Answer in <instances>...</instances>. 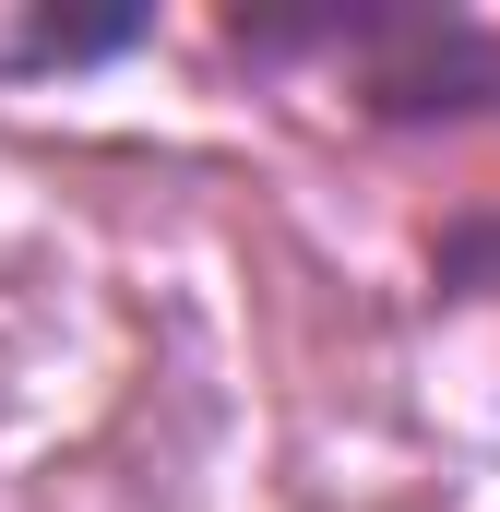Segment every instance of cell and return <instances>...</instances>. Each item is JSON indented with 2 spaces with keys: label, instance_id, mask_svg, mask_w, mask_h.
<instances>
[{
  "label": "cell",
  "instance_id": "1",
  "mask_svg": "<svg viewBox=\"0 0 500 512\" xmlns=\"http://www.w3.org/2000/svg\"><path fill=\"white\" fill-rule=\"evenodd\" d=\"M239 48H358L370 120H477L500 108V36L453 12H239Z\"/></svg>",
  "mask_w": 500,
  "mask_h": 512
},
{
  "label": "cell",
  "instance_id": "2",
  "mask_svg": "<svg viewBox=\"0 0 500 512\" xmlns=\"http://www.w3.org/2000/svg\"><path fill=\"white\" fill-rule=\"evenodd\" d=\"M131 36H143V12H36L0 60H12V72H72V60H108Z\"/></svg>",
  "mask_w": 500,
  "mask_h": 512
},
{
  "label": "cell",
  "instance_id": "3",
  "mask_svg": "<svg viewBox=\"0 0 500 512\" xmlns=\"http://www.w3.org/2000/svg\"><path fill=\"white\" fill-rule=\"evenodd\" d=\"M429 286H441V298H500V215H465V227H441V251H429Z\"/></svg>",
  "mask_w": 500,
  "mask_h": 512
}]
</instances>
